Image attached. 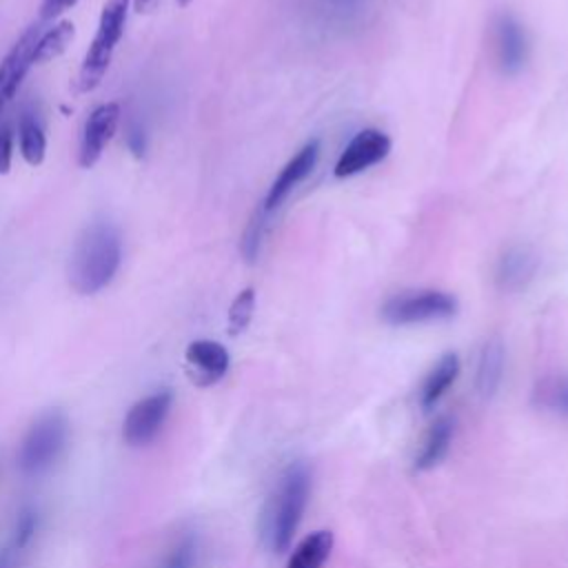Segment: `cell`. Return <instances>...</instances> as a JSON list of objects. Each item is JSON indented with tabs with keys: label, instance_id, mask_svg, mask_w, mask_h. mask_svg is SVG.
Instances as JSON below:
<instances>
[{
	"label": "cell",
	"instance_id": "f546056e",
	"mask_svg": "<svg viewBox=\"0 0 568 568\" xmlns=\"http://www.w3.org/2000/svg\"><path fill=\"white\" fill-rule=\"evenodd\" d=\"M335 2H339V4H351V2H357V0H335Z\"/></svg>",
	"mask_w": 568,
	"mask_h": 568
},
{
	"label": "cell",
	"instance_id": "9a60e30c",
	"mask_svg": "<svg viewBox=\"0 0 568 568\" xmlns=\"http://www.w3.org/2000/svg\"><path fill=\"white\" fill-rule=\"evenodd\" d=\"M457 375H459V357L455 353H444L422 382V388H419L422 408L430 410L444 397V393L450 388Z\"/></svg>",
	"mask_w": 568,
	"mask_h": 568
},
{
	"label": "cell",
	"instance_id": "7c38bea8",
	"mask_svg": "<svg viewBox=\"0 0 568 568\" xmlns=\"http://www.w3.org/2000/svg\"><path fill=\"white\" fill-rule=\"evenodd\" d=\"M317 158H320V142H317V140L306 142V144L284 164V169L277 173V178L271 182V186H268V191H266V197H264V202H262L264 211L273 213V211L286 200V195L315 169Z\"/></svg>",
	"mask_w": 568,
	"mask_h": 568
},
{
	"label": "cell",
	"instance_id": "4fadbf2b",
	"mask_svg": "<svg viewBox=\"0 0 568 568\" xmlns=\"http://www.w3.org/2000/svg\"><path fill=\"white\" fill-rule=\"evenodd\" d=\"M537 266H539V257L530 246H524V244L508 246L497 260L495 284L504 293H519L532 282Z\"/></svg>",
	"mask_w": 568,
	"mask_h": 568
},
{
	"label": "cell",
	"instance_id": "603a6c76",
	"mask_svg": "<svg viewBox=\"0 0 568 568\" xmlns=\"http://www.w3.org/2000/svg\"><path fill=\"white\" fill-rule=\"evenodd\" d=\"M255 311V291L251 286L242 288L229 306V335H240L248 328Z\"/></svg>",
	"mask_w": 568,
	"mask_h": 568
},
{
	"label": "cell",
	"instance_id": "2e32d148",
	"mask_svg": "<svg viewBox=\"0 0 568 568\" xmlns=\"http://www.w3.org/2000/svg\"><path fill=\"white\" fill-rule=\"evenodd\" d=\"M450 439H453V419L448 415H442L430 424L422 442V448L415 455V470H428L437 466L448 453Z\"/></svg>",
	"mask_w": 568,
	"mask_h": 568
},
{
	"label": "cell",
	"instance_id": "6da1fadb",
	"mask_svg": "<svg viewBox=\"0 0 568 568\" xmlns=\"http://www.w3.org/2000/svg\"><path fill=\"white\" fill-rule=\"evenodd\" d=\"M122 262V237L113 222L100 217L91 220L75 237L67 277L78 295H93L102 291Z\"/></svg>",
	"mask_w": 568,
	"mask_h": 568
},
{
	"label": "cell",
	"instance_id": "4316f807",
	"mask_svg": "<svg viewBox=\"0 0 568 568\" xmlns=\"http://www.w3.org/2000/svg\"><path fill=\"white\" fill-rule=\"evenodd\" d=\"M126 144H129V149L133 151L135 158H142V153H144V133H142L140 126H131V129H129V133H126Z\"/></svg>",
	"mask_w": 568,
	"mask_h": 568
},
{
	"label": "cell",
	"instance_id": "ac0fdd59",
	"mask_svg": "<svg viewBox=\"0 0 568 568\" xmlns=\"http://www.w3.org/2000/svg\"><path fill=\"white\" fill-rule=\"evenodd\" d=\"M18 144H20V155L24 158L27 164L38 166L44 162L47 138H44L42 124L33 111L24 109L18 118Z\"/></svg>",
	"mask_w": 568,
	"mask_h": 568
},
{
	"label": "cell",
	"instance_id": "e0dca14e",
	"mask_svg": "<svg viewBox=\"0 0 568 568\" xmlns=\"http://www.w3.org/2000/svg\"><path fill=\"white\" fill-rule=\"evenodd\" d=\"M333 532L331 530H315L306 535L291 552L286 568H322L333 550Z\"/></svg>",
	"mask_w": 568,
	"mask_h": 568
},
{
	"label": "cell",
	"instance_id": "cb8c5ba5",
	"mask_svg": "<svg viewBox=\"0 0 568 568\" xmlns=\"http://www.w3.org/2000/svg\"><path fill=\"white\" fill-rule=\"evenodd\" d=\"M195 550H197L195 537H193V535L182 537V539L173 546V550L169 552L164 568H191V566H193V559H195Z\"/></svg>",
	"mask_w": 568,
	"mask_h": 568
},
{
	"label": "cell",
	"instance_id": "5b68a950",
	"mask_svg": "<svg viewBox=\"0 0 568 568\" xmlns=\"http://www.w3.org/2000/svg\"><path fill=\"white\" fill-rule=\"evenodd\" d=\"M455 313H457V300L450 293L435 291V288L406 291V293L393 295L382 306L384 322H388L393 326L448 320Z\"/></svg>",
	"mask_w": 568,
	"mask_h": 568
},
{
	"label": "cell",
	"instance_id": "44dd1931",
	"mask_svg": "<svg viewBox=\"0 0 568 568\" xmlns=\"http://www.w3.org/2000/svg\"><path fill=\"white\" fill-rule=\"evenodd\" d=\"M268 211H264V206H257L242 233V242H240V251H242V257L246 262H255V257L260 255V248H262V242H264V235H266V229H268Z\"/></svg>",
	"mask_w": 568,
	"mask_h": 568
},
{
	"label": "cell",
	"instance_id": "7402d4cb",
	"mask_svg": "<svg viewBox=\"0 0 568 568\" xmlns=\"http://www.w3.org/2000/svg\"><path fill=\"white\" fill-rule=\"evenodd\" d=\"M38 528H40V513L33 504H24L20 510H18V517H16V524H13V530H11V546L20 552H24L31 541L36 539L38 535Z\"/></svg>",
	"mask_w": 568,
	"mask_h": 568
},
{
	"label": "cell",
	"instance_id": "8992f818",
	"mask_svg": "<svg viewBox=\"0 0 568 568\" xmlns=\"http://www.w3.org/2000/svg\"><path fill=\"white\" fill-rule=\"evenodd\" d=\"M173 406V390L171 388H158L149 395H144L142 399H138L124 415L122 422V439L131 446V448H142L146 444H151L169 413Z\"/></svg>",
	"mask_w": 568,
	"mask_h": 568
},
{
	"label": "cell",
	"instance_id": "ffe728a7",
	"mask_svg": "<svg viewBox=\"0 0 568 568\" xmlns=\"http://www.w3.org/2000/svg\"><path fill=\"white\" fill-rule=\"evenodd\" d=\"M73 33H75V27L69 20H62V22L53 24L51 29L42 31L36 42V49H33V64L49 62V60L58 58L73 40Z\"/></svg>",
	"mask_w": 568,
	"mask_h": 568
},
{
	"label": "cell",
	"instance_id": "ba28073f",
	"mask_svg": "<svg viewBox=\"0 0 568 568\" xmlns=\"http://www.w3.org/2000/svg\"><path fill=\"white\" fill-rule=\"evenodd\" d=\"M390 151V138L379 129H362L357 131L351 142L339 153L333 173L337 178L357 175L373 164L382 162Z\"/></svg>",
	"mask_w": 568,
	"mask_h": 568
},
{
	"label": "cell",
	"instance_id": "8fae6325",
	"mask_svg": "<svg viewBox=\"0 0 568 568\" xmlns=\"http://www.w3.org/2000/svg\"><path fill=\"white\" fill-rule=\"evenodd\" d=\"M120 124V104L118 102H104L91 111V115L84 122L82 140H80V151H78V164L82 169H91L106 142L113 138L115 129Z\"/></svg>",
	"mask_w": 568,
	"mask_h": 568
},
{
	"label": "cell",
	"instance_id": "f1b7e54d",
	"mask_svg": "<svg viewBox=\"0 0 568 568\" xmlns=\"http://www.w3.org/2000/svg\"><path fill=\"white\" fill-rule=\"evenodd\" d=\"M151 2H153V0H133V4H135V9H140V11H142V9H144V7H149V4H151Z\"/></svg>",
	"mask_w": 568,
	"mask_h": 568
},
{
	"label": "cell",
	"instance_id": "30bf717a",
	"mask_svg": "<svg viewBox=\"0 0 568 568\" xmlns=\"http://www.w3.org/2000/svg\"><path fill=\"white\" fill-rule=\"evenodd\" d=\"M184 366L189 379L195 386L206 388L226 375L231 357L229 351L215 339H193L184 351Z\"/></svg>",
	"mask_w": 568,
	"mask_h": 568
},
{
	"label": "cell",
	"instance_id": "4dcf8cb0",
	"mask_svg": "<svg viewBox=\"0 0 568 568\" xmlns=\"http://www.w3.org/2000/svg\"><path fill=\"white\" fill-rule=\"evenodd\" d=\"M178 2H180V4H189V0H178Z\"/></svg>",
	"mask_w": 568,
	"mask_h": 568
},
{
	"label": "cell",
	"instance_id": "277c9868",
	"mask_svg": "<svg viewBox=\"0 0 568 568\" xmlns=\"http://www.w3.org/2000/svg\"><path fill=\"white\" fill-rule=\"evenodd\" d=\"M129 2L131 0H106L98 20V31L91 40V47L84 53V60L78 71V91L89 93L93 91L111 62V55L124 33V22L129 13Z\"/></svg>",
	"mask_w": 568,
	"mask_h": 568
},
{
	"label": "cell",
	"instance_id": "d4e9b609",
	"mask_svg": "<svg viewBox=\"0 0 568 568\" xmlns=\"http://www.w3.org/2000/svg\"><path fill=\"white\" fill-rule=\"evenodd\" d=\"M13 160V124L0 118V175H7Z\"/></svg>",
	"mask_w": 568,
	"mask_h": 568
},
{
	"label": "cell",
	"instance_id": "d6986e66",
	"mask_svg": "<svg viewBox=\"0 0 568 568\" xmlns=\"http://www.w3.org/2000/svg\"><path fill=\"white\" fill-rule=\"evenodd\" d=\"M532 399L539 408L568 417V375H548L539 379Z\"/></svg>",
	"mask_w": 568,
	"mask_h": 568
},
{
	"label": "cell",
	"instance_id": "484cf974",
	"mask_svg": "<svg viewBox=\"0 0 568 568\" xmlns=\"http://www.w3.org/2000/svg\"><path fill=\"white\" fill-rule=\"evenodd\" d=\"M78 0H42L40 4V18L42 20H55L62 16L67 9H71Z\"/></svg>",
	"mask_w": 568,
	"mask_h": 568
},
{
	"label": "cell",
	"instance_id": "83f0119b",
	"mask_svg": "<svg viewBox=\"0 0 568 568\" xmlns=\"http://www.w3.org/2000/svg\"><path fill=\"white\" fill-rule=\"evenodd\" d=\"M20 550H16L11 544L0 548V568H20Z\"/></svg>",
	"mask_w": 568,
	"mask_h": 568
},
{
	"label": "cell",
	"instance_id": "9c48e42d",
	"mask_svg": "<svg viewBox=\"0 0 568 568\" xmlns=\"http://www.w3.org/2000/svg\"><path fill=\"white\" fill-rule=\"evenodd\" d=\"M40 33V24H31L0 62V118L9 102L16 98L18 87L22 84L27 71L33 67V49Z\"/></svg>",
	"mask_w": 568,
	"mask_h": 568
},
{
	"label": "cell",
	"instance_id": "52a82bcc",
	"mask_svg": "<svg viewBox=\"0 0 568 568\" xmlns=\"http://www.w3.org/2000/svg\"><path fill=\"white\" fill-rule=\"evenodd\" d=\"M493 49H495V60L501 73L515 75L519 73L530 53L528 44V33L524 24L513 16V13H499L493 22Z\"/></svg>",
	"mask_w": 568,
	"mask_h": 568
},
{
	"label": "cell",
	"instance_id": "7a4b0ae2",
	"mask_svg": "<svg viewBox=\"0 0 568 568\" xmlns=\"http://www.w3.org/2000/svg\"><path fill=\"white\" fill-rule=\"evenodd\" d=\"M308 466L304 462L288 464L262 513V537L273 552H284L291 546L308 501Z\"/></svg>",
	"mask_w": 568,
	"mask_h": 568
},
{
	"label": "cell",
	"instance_id": "5bb4252c",
	"mask_svg": "<svg viewBox=\"0 0 568 568\" xmlns=\"http://www.w3.org/2000/svg\"><path fill=\"white\" fill-rule=\"evenodd\" d=\"M504 375V342L501 337H488L479 351L477 359V375H475V386L477 393L484 399H490L501 382Z\"/></svg>",
	"mask_w": 568,
	"mask_h": 568
},
{
	"label": "cell",
	"instance_id": "3957f363",
	"mask_svg": "<svg viewBox=\"0 0 568 568\" xmlns=\"http://www.w3.org/2000/svg\"><path fill=\"white\" fill-rule=\"evenodd\" d=\"M69 442V419L60 408L40 413L27 428L16 464L22 475L47 473L64 453Z\"/></svg>",
	"mask_w": 568,
	"mask_h": 568
}]
</instances>
